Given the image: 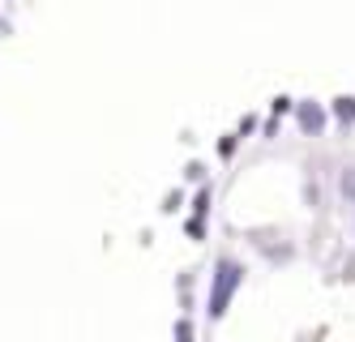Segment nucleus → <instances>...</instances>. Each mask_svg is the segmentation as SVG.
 Returning <instances> with one entry per match:
<instances>
[{
    "label": "nucleus",
    "mask_w": 355,
    "mask_h": 342,
    "mask_svg": "<svg viewBox=\"0 0 355 342\" xmlns=\"http://www.w3.org/2000/svg\"><path fill=\"white\" fill-rule=\"evenodd\" d=\"M175 338H180V342H189V325H180V330H175Z\"/></svg>",
    "instance_id": "obj_4"
},
{
    "label": "nucleus",
    "mask_w": 355,
    "mask_h": 342,
    "mask_svg": "<svg viewBox=\"0 0 355 342\" xmlns=\"http://www.w3.org/2000/svg\"><path fill=\"white\" fill-rule=\"evenodd\" d=\"M338 116H343V120H355V103H351V99H338Z\"/></svg>",
    "instance_id": "obj_2"
},
{
    "label": "nucleus",
    "mask_w": 355,
    "mask_h": 342,
    "mask_svg": "<svg viewBox=\"0 0 355 342\" xmlns=\"http://www.w3.org/2000/svg\"><path fill=\"white\" fill-rule=\"evenodd\" d=\"M240 287V266L236 261H218V274H214V296H210V317H223L227 312V300Z\"/></svg>",
    "instance_id": "obj_1"
},
{
    "label": "nucleus",
    "mask_w": 355,
    "mask_h": 342,
    "mask_svg": "<svg viewBox=\"0 0 355 342\" xmlns=\"http://www.w3.org/2000/svg\"><path fill=\"white\" fill-rule=\"evenodd\" d=\"M343 193H351V197H355V176H343Z\"/></svg>",
    "instance_id": "obj_3"
}]
</instances>
